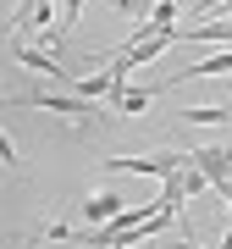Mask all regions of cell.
Wrapping results in <instances>:
<instances>
[{"instance_id": "obj_1", "label": "cell", "mask_w": 232, "mask_h": 249, "mask_svg": "<svg viewBox=\"0 0 232 249\" xmlns=\"http://www.w3.org/2000/svg\"><path fill=\"white\" fill-rule=\"evenodd\" d=\"M0 111H55V116H66V122H78V127H111V122H122V116L99 111L94 100H83V94H55V89L6 94V100H0Z\"/></svg>"}, {"instance_id": "obj_2", "label": "cell", "mask_w": 232, "mask_h": 249, "mask_svg": "<svg viewBox=\"0 0 232 249\" xmlns=\"http://www.w3.org/2000/svg\"><path fill=\"white\" fill-rule=\"evenodd\" d=\"M171 39H177V28H171V34H149V39H127L122 50L116 55H105V72H116V78H133L138 67H149V61H161V55L171 50Z\"/></svg>"}, {"instance_id": "obj_3", "label": "cell", "mask_w": 232, "mask_h": 249, "mask_svg": "<svg viewBox=\"0 0 232 249\" xmlns=\"http://www.w3.org/2000/svg\"><path fill=\"white\" fill-rule=\"evenodd\" d=\"M111 172H144V178H177L188 166V150H155V155H116L105 160Z\"/></svg>"}, {"instance_id": "obj_4", "label": "cell", "mask_w": 232, "mask_h": 249, "mask_svg": "<svg viewBox=\"0 0 232 249\" xmlns=\"http://www.w3.org/2000/svg\"><path fill=\"white\" fill-rule=\"evenodd\" d=\"M11 55H17V67H28V72H39V78H72V72L55 61L50 50H39V45H28V39H11Z\"/></svg>"}, {"instance_id": "obj_5", "label": "cell", "mask_w": 232, "mask_h": 249, "mask_svg": "<svg viewBox=\"0 0 232 249\" xmlns=\"http://www.w3.org/2000/svg\"><path fill=\"white\" fill-rule=\"evenodd\" d=\"M188 160H194L210 183H227V178H232V144H205V150H188Z\"/></svg>"}, {"instance_id": "obj_6", "label": "cell", "mask_w": 232, "mask_h": 249, "mask_svg": "<svg viewBox=\"0 0 232 249\" xmlns=\"http://www.w3.org/2000/svg\"><path fill=\"white\" fill-rule=\"evenodd\" d=\"M122 211H127V199H116V194H94L89 205H83V216H89V227H105V222H116Z\"/></svg>"}, {"instance_id": "obj_7", "label": "cell", "mask_w": 232, "mask_h": 249, "mask_svg": "<svg viewBox=\"0 0 232 249\" xmlns=\"http://www.w3.org/2000/svg\"><path fill=\"white\" fill-rule=\"evenodd\" d=\"M182 116V122H194V127H210V122H227V106H188V111H177Z\"/></svg>"}, {"instance_id": "obj_8", "label": "cell", "mask_w": 232, "mask_h": 249, "mask_svg": "<svg viewBox=\"0 0 232 249\" xmlns=\"http://www.w3.org/2000/svg\"><path fill=\"white\" fill-rule=\"evenodd\" d=\"M149 100H155V94H149V89H127V94H122V100H116V116H138V111H144V106H149Z\"/></svg>"}, {"instance_id": "obj_9", "label": "cell", "mask_w": 232, "mask_h": 249, "mask_svg": "<svg viewBox=\"0 0 232 249\" xmlns=\"http://www.w3.org/2000/svg\"><path fill=\"white\" fill-rule=\"evenodd\" d=\"M177 11H182L177 0H155V11H149V22L161 28V34H171V22H177Z\"/></svg>"}, {"instance_id": "obj_10", "label": "cell", "mask_w": 232, "mask_h": 249, "mask_svg": "<svg viewBox=\"0 0 232 249\" xmlns=\"http://www.w3.org/2000/svg\"><path fill=\"white\" fill-rule=\"evenodd\" d=\"M116 11H122V17H133V22H149L155 0H116Z\"/></svg>"}, {"instance_id": "obj_11", "label": "cell", "mask_w": 232, "mask_h": 249, "mask_svg": "<svg viewBox=\"0 0 232 249\" xmlns=\"http://www.w3.org/2000/svg\"><path fill=\"white\" fill-rule=\"evenodd\" d=\"M0 166H17V144H11L6 133H0Z\"/></svg>"}, {"instance_id": "obj_12", "label": "cell", "mask_w": 232, "mask_h": 249, "mask_svg": "<svg viewBox=\"0 0 232 249\" xmlns=\"http://www.w3.org/2000/svg\"><path fill=\"white\" fill-rule=\"evenodd\" d=\"M45 238H50V227H33V232H28V238H22L17 249H39V244H45Z\"/></svg>"}, {"instance_id": "obj_13", "label": "cell", "mask_w": 232, "mask_h": 249, "mask_svg": "<svg viewBox=\"0 0 232 249\" xmlns=\"http://www.w3.org/2000/svg\"><path fill=\"white\" fill-rule=\"evenodd\" d=\"M215 194H221V199H227V211H232V178H227V183H215Z\"/></svg>"}, {"instance_id": "obj_14", "label": "cell", "mask_w": 232, "mask_h": 249, "mask_svg": "<svg viewBox=\"0 0 232 249\" xmlns=\"http://www.w3.org/2000/svg\"><path fill=\"white\" fill-rule=\"evenodd\" d=\"M166 249H199V244L194 238H177V244H166Z\"/></svg>"}, {"instance_id": "obj_15", "label": "cell", "mask_w": 232, "mask_h": 249, "mask_svg": "<svg viewBox=\"0 0 232 249\" xmlns=\"http://www.w3.org/2000/svg\"><path fill=\"white\" fill-rule=\"evenodd\" d=\"M221 249H232V227H227V232H221Z\"/></svg>"}, {"instance_id": "obj_16", "label": "cell", "mask_w": 232, "mask_h": 249, "mask_svg": "<svg viewBox=\"0 0 232 249\" xmlns=\"http://www.w3.org/2000/svg\"><path fill=\"white\" fill-rule=\"evenodd\" d=\"M116 249H138V244H116Z\"/></svg>"}]
</instances>
